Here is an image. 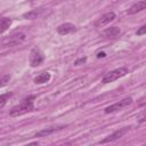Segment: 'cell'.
<instances>
[{
    "instance_id": "1",
    "label": "cell",
    "mask_w": 146,
    "mask_h": 146,
    "mask_svg": "<svg viewBox=\"0 0 146 146\" xmlns=\"http://www.w3.org/2000/svg\"><path fill=\"white\" fill-rule=\"evenodd\" d=\"M34 98H35V96H29L27 98H24L18 105L14 106L10 110L9 115L10 116H18V115H23L25 113L33 111L34 110V104H33Z\"/></svg>"
},
{
    "instance_id": "2",
    "label": "cell",
    "mask_w": 146,
    "mask_h": 146,
    "mask_svg": "<svg viewBox=\"0 0 146 146\" xmlns=\"http://www.w3.org/2000/svg\"><path fill=\"white\" fill-rule=\"evenodd\" d=\"M127 73H128V68H125V67L115 68V70H113V71L107 72V73L104 75V78L102 79V82H103V83L113 82V81H115V80H117V79L124 76Z\"/></svg>"
},
{
    "instance_id": "3",
    "label": "cell",
    "mask_w": 146,
    "mask_h": 146,
    "mask_svg": "<svg viewBox=\"0 0 146 146\" xmlns=\"http://www.w3.org/2000/svg\"><path fill=\"white\" fill-rule=\"evenodd\" d=\"M132 102H133V100H132V98H131V97L124 98V99H122V100H119V102H116V103H114V104H112V105L107 106V107L104 110V112H105L106 114H108V113H113V112H116V111L123 110V108L128 107L129 105H131V104H132Z\"/></svg>"
},
{
    "instance_id": "4",
    "label": "cell",
    "mask_w": 146,
    "mask_h": 146,
    "mask_svg": "<svg viewBox=\"0 0 146 146\" xmlns=\"http://www.w3.org/2000/svg\"><path fill=\"white\" fill-rule=\"evenodd\" d=\"M44 59V56H43V52L39 49V48H33L30 52V58H29V62H30V65L32 67H36L39 66Z\"/></svg>"
},
{
    "instance_id": "5",
    "label": "cell",
    "mask_w": 146,
    "mask_h": 146,
    "mask_svg": "<svg viewBox=\"0 0 146 146\" xmlns=\"http://www.w3.org/2000/svg\"><path fill=\"white\" fill-rule=\"evenodd\" d=\"M128 130H129L128 127H124V128H122V129H119V130L114 131L112 135L107 136L105 139H103V140L100 141V144H106V143H112V141H114V140H117V139H120L121 137H123V136L128 132Z\"/></svg>"
},
{
    "instance_id": "6",
    "label": "cell",
    "mask_w": 146,
    "mask_h": 146,
    "mask_svg": "<svg viewBox=\"0 0 146 146\" xmlns=\"http://www.w3.org/2000/svg\"><path fill=\"white\" fill-rule=\"evenodd\" d=\"M114 18H115V14H114L113 11L106 13V14L102 15V16L95 22V26H96V27H103V26L107 25L110 22H112Z\"/></svg>"
},
{
    "instance_id": "7",
    "label": "cell",
    "mask_w": 146,
    "mask_h": 146,
    "mask_svg": "<svg viewBox=\"0 0 146 146\" xmlns=\"http://www.w3.org/2000/svg\"><path fill=\"white\" fill-rule=\"evenodd\" d=\"M75 31H76V27L72 23H64L57 27V32L60 35H67V34H71Z\"/></svg>"
},
{
    "instance_id": "8",
    "label": "cell",
    "mask_w": 146,
    "mask_h": 146,
    "mask_svg": "<svg viewBox=\"0 0 146 146\" xmlns=\"http://www.w3.org/2000/svg\"><path fill=\"white\" fill-rule=\"evenodd\" d=\"M146 8V2L145 1H138L137 3L132 5L128 10H127V14L128 15H133L136 13H139L141 10H144Z\"/></svg>"
},
{
    "instance_id": "9",
    "label": "cell",
    "mask_w": 146,
    "mask_h": 146,
    "mask_svg": "<svg viewBox=\"0 0 146 146\" xmlns=\"http://www.w3.org/2000/svg\"><path fill=\"white\" fill-rule=\"evenodd\" d=\"M120 33H121V30L117 26H111V27H107L106 30H104L102 35L105 38H115Z\"/></svg>"
},
{
    "instance_id": "10",
    "label": "cell",
    "mask_w": 146,
    "mask_h": 146,
    "mask_svg": "<svg viewBox=\"0 0 146 146\" xmlns=\"http://www.w3.org/2000/svg\"><path fill=\"white\" fill-rule=\"evenodd\" d=\"M50 80V73L49 72H41L40 74H38L35 78H34V83L36 84H42V83H46Z\"/></svg>"
},
{
    "instance_id": "11",
    "label": "cell",
    "mask_w": 146,
    "mask_h": 146,
    "mask_svg": "<svg viewBox=\"0 0 146 146\" xmlns=\"http://www.w3.org/2000/svg\"><path fill=\"white\" fill-rule=\"evenodd\" d=\"M43 11V9L42 8H39V9H33V10H30V11H27V13H25L24 15H23V17L24 18H26V19H33V18H38L40 15H41V13Z\"/></svg>"
},
{
    "instance_id": "12",
    "label": "cell",
    "mask_w": 146,
    "mask_h": 146,
    "mask_svg": "<svg viewBox=\"0 0 146 146\" xmlns=\"http://www.w3.org/2000/svg\"><path fill=\"white\" fill-rule=\"evenodd\" d=\"M62 128H63V127H59V128H54V127L46 128V129H42V130L38 131V132L34 135V137H47V136H49L50 133H52L54 131H56V130H58V129H62Z\"/></svg>"
},
{
    "instance_id": "13",
    "label": "cell",
    "mask_w": 146,
    "mask_h": 146,
    "mask_svg": "<svg viewBox=\"0 0 146 146\" xmlns=\"http://www.w3.org/2000/svg\"><path fill=\"white\" fill-rule=\"evenodd\" d=\"M10 25H11V19L10 18H7V17L2 18L0 21V33L6 32L10 27Z\"/></svg>"
},
{
    "instance_id": "14",
    "label": "cell",
    "mask_w": 146,
    "mask_h": 146,
    "mask_svg": "<svg viewBox=\"0 0 146 146\" xmlns=\"http://www.w3.org/2000/svg\"><path fill=\"white\" fill-rule=\"evenodd\" d=\"M10 96H11V94H10V92H7V94H3V95H1V96H0V108H1V107H3V106L6 105L7 99H8Z\"/></svg>"
},
{
    "instance_id": "15",
    "label": "cell",
    "mask_w": 146,
    "mask_h": 146,
    "mask_svg": "<svg viewBox=\"0 0 146 146\" xmlns=\"http://www.w3.org/2000/svg\"><path fill=\"white\" fill-rule=\"evenodd\" d=\"M9 80H10V75H9V74H6V75L0 76V88L5 87V86L9 82Z\"/></svg>"
},
{
    "instance_id": "16",
    "label": "cell",
    "mask_w": 146,
    "mask_h": 146,
    "mask_svg": "<svg viewBox=\"0 0 146 146\" xmlns=\"http://www.w3.org/2000/svg\"><path fill=\"white\" fill-rule=\"evenodd\" d=\"M137 35H144L145 33H146V25H143V26H140L138 30H137Z\"/></svg>"
},
{
    "instance_id": "17",
    "label": "cell",
    "mask_w": 146,
    "mask_h": 146,
    "mask_svg": "<svg viewBox=\"0 0 146 146\" xmlns=\"http://www.w3.org/2000/svg\"><path fill=\"white\" fill-rule=\"evenodd\" d=\"M84 62H86V58H80V59H76L74 64H75V65H81V64H83Z\"/></svg>"
},
{
    "instance_id": "18",
    "label": "cell",
    "mask_w": 146,
    "mask_h": 146,
    "mask_svg": "<svg viewBox=\"0 0 146 146\" xmlns=\"http://www.w3.org/2000/svg\"><path fill=\"white\" fill-rule=\"evenodd\" d=\"M105 56H106L105 52H98V54H97V57H98V58H100V57H105Z\"/></svg>"
}]
</instances>
